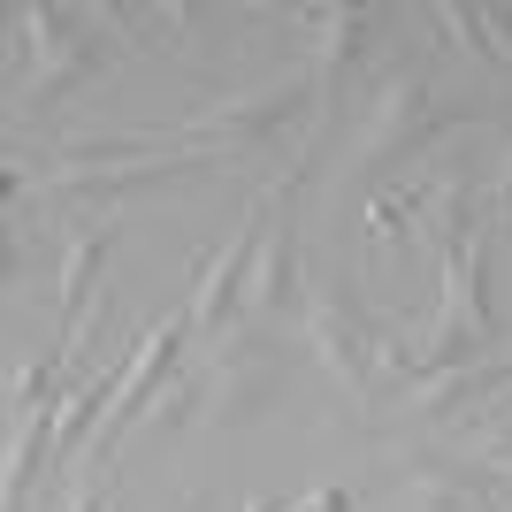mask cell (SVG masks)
<instances>
[{
    "label": "cell",
    "instance_id": "cell-1",
    "mask_svg": "<svg viewBox=\"0 0 512 512\" xmlns=\"http://www.w3.org/2000/svg\"><path fill=\"white\" fill-rule=\"evenodd\" d=\"M306 337H314L321 367H329L344 390H360L375 421H390L406 375H398V360H390V337H383V329L344 299V291H314V299H306Z\"/></svg>",
    "mask_w": 512,
    "mask_h": 512
},
{
    "label": "cell",
    "instance_id": "cell-2",
    "mask_svg": "<svg viewBox=\"0 0 512 512\" xmlns=\"http://www.w3.org/2000/svg\"><path fill=\"white\" fill-rule=\"evenodd\" d=\"M451 130V115L436 100H428V77L413 69V77H390L383 92H375V115H367V138H360V169H406V161H421L436 138Z\"/></svg>",
    "mask_w": 512,
    "mask_h": 512
},
{
    "label": "cell",
    "instance_id": "cell-3",
    "mask_svg": "<svg viewBox=\"0 0 512 512\" xmlns=\"http://www.w3.org/2000/svg\"><path fill=\"white\" fill-rule=\"evenodd\" d=\"M276 344L260 337V321H237L230 337H214V360H207V413L214 421H253V413H268V398H276Z\"/></svg>",
    "mask_w": 512,
    "mask_h": 512
},
{
    "label": "cell",
    "instance_id": "cell-4",
    "mask_svg": "<svg viewBox=\"0 0 512 512\" xmlns=\"http://www.w3.org/2000/svg\"><path fill=\"white\" fill-rule=\"evenodd\" d=\"M268 222H276V184L245 207V222H237V237L222 245V253L199 260V291H192V329H207V337H230L237 329V291H245V268H260V245H268Z\"/></svg>",
    "mask_w": 512,
    "mask_h": 512
},
{
    "label": "cell",
    "instance_id": "cell-5",
    "mask_svg": "<svg viewBox=\"0 0 512 512\" xmlns=\"http://www.w3.org/2000/svg\"><path fill=\"white\" fill-rule=\"evenodd\" d=\"M54 23H62V8H16V31H31V46H39V69H31V85H23V107H31V115L54 107L77 77H92V69L107 62V39L92 31L100 8L77 16V31H54Z\"/></svg>",
    "mask_w": 512,
    "mask_h": 512
},
{
    "label": "cell",
    "instance_id": "cell-6",
    "mask_svg": "<svg viewBox=\"0 0 512 512\" xmlns=\"http://www.w3.org/2000/svg\"><path fill=\"white\" fill-rule=\"evenodd\" d=\"M306 115V85H283V92H237V100L207 107L184 123V146H214V153H260L276 146V130H291Z\"/></svg>",
    "mask_w": 512,
    "mask_h": 512
},
{
    "label": "cell",
    "instance_id": "cell-7",
    "mask_svg": "<svg viewBox=\"0 0 512 512\" xmlns=\"http://www.w3.org/2000/svg\"><path fill=\"white\" fill-rule=\"evenodd\" d=\"M299 299V184L283 176L276 184V222H268V245H260V268L245 283V321H268Z\"/></svg>",
    "mask_w": 512,
    "mask_h": 512
},
{
    "label": "cell",
    "instance_id": "cell-8",
    "mask_svg": "<svg viewBox=\"0 0 512 512\" xmlns=\"http://www.w3.org/2000/svg\"><path fill=\"white\" fill-rule=\"evenodd\" d=\"M398 490L413 497V512L428 505H490L505 490V474H490L482 459H459V451H406L398 459Z\"/></svg>",
    "mask_w": 512,
    "mask_h": 512
},
{
    "label": "cell",
    "instance_id": "cell-9",
    "mask_svg": "<svg viewBox=\"0 0 512 512\" xmlns=\"http://www.w3.org/2000/svg\"><path fill=\"white\" fill-rule=\"evenodd\" d=\"M54 428H62V413H54V406L16 413V444H8V482H0L8 512H23V497H31V482H39V459L54 451Z\"/></svg>",
    "mask_w": 512,
    "mask_h": 512
},
{
    "label": "cell",
    "instance_id": "cell-10",
    "mask_svg": "<svg viewBox=\"0 0 512 512\" xmlns=\"http://www.w3.org/2000/svg\"><path fill=\"white\" fill-rule=\"evenodd\" d=\"M314 23H321V77H344L367 54V8H314Z\"/></svg>",
    "mask_w": 512,
    "mask_h": 512
},
{
    "label": "cell",
    "instance_id": "cell-11",
    "mask_svg": "<svg viewBox=\"0 0 512 512\" xmlns=\"http://www.w3.org/2000/svg\"><path fill=\"white\" fill-rule=\"evenodd\" d=\"M100 260H107V230H92V237L69 245V260H62V329H77V314H85V299H92V276H100Z\"/></svg>",
    "mask_w": 512,
    "mask_h": 512
},
{
    "label": "cell",
    "instance_id": "cell-12",
    "mask_svg": "<svg viewBox=\"0 0 512 512\" xmlns=\"http://www.w3.org/2000/svg\"><path fill=\"white\" fill-rule=\"evenodd\" d=\"M436 23H444V31L467 46V54H482V62H505V54H497V39L482 31V23H490L482 8H459V0H444V8H436Z\"/></svg>",
    "mask_w": 512,
    "mask_h": 512
},
{
    "label": "cell",
    "instance_id": "cell-13",
    "mask_svg": "<svg viewBox=\"0 0 512 512\" xmlns=\"http://www.w3.org/2000/svg\"><path fill=\"white\" fill-rule=\"evenodd\" d=\"M474 459L490 474H512V413H490L482 421V436H474Z\"/></svg>",
    "mask_w": 512,
    "mask_h": 512
},
{
    "label": "cell",
    "instance_id": "cell-14",
    "mask_svg": "<svg viewBox=\"0 0 512 512\" xmlns=\"http://www.w3.org/2000/svg\"><path fill=\"white\" fill-rule=\"evenodd\" d=\"M413 230V192H383L375 199V237H406Z\"/></svg>",
    "mask_w": 512,
    "mask_h": 512
},
{
    "label": "cell",
    "instance_id": "cell-15",
    "mask_svg": "<svg viewBox=\"0 0 512 512\" xmlns=\"http://www.w3.org/2000/svg\"><path fill=\"white\" fill-rule=\"evenodd\" d=\"M291 512H352V497H344V490H314L306 505H291Z\"/></svg>",
    "mask_w": 512,
    "mask_h": 512
},
{
    "label": "cell",
    "instance_id": "cell-16",
    "mask_svg": "<svg viewBox=\"0 0 512 512\" xmlns=\"http://www.w3.org/2000/svg\"><path fill=\"white\" fill-rule=\"evenodd\" d=\"M490 23L505 31V54H512V8H490Z\"/></svg>",
    "mask_w": 512,
    "mask_h": 512
},
{
    "label": "cell",
    "instance_id": "cell-17",
    "mask_svg": "<svg viewBox=\"0 0 512 512\" xmlns=\"http://www.w3.org/2000/svg\"><path fill=\"white\" fill-rule=\"evenodd\" d=\"M428 512H474V505H428Z\"/></svg>",
    "mask_w": 512,
    "mask_h": 512
}]
</instances>
